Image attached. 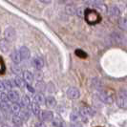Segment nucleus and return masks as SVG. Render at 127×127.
Here are the masks:
<instances>
[{"label":"nucleus","mask_w":127,"mask_h":127,"mask_svg":"<svg viewBox=\"0 0 127 127\" xmlns=\"http://www.w3.org/2000/svg\"><path fill=\"white\" fill-rule=\"evenodd\" d=\"M22 75H23V80L27 83H32V80H33V75H32L31 72H29V71H24L23 73H22Z\"/></svg>","instance_id":"nucleus-17"},{"label":"nucleus","mask_w":127,"mask_h":127,"mask_svg":"<svg viewBox=\"0 0 127 127\" xmlns=\"http://www.w3.org/2000/svg\"><path fill=\"white\" fill-rule=\"evenodd\" d=\"M0 103H1V102H0Z\"/></svg>","instance_id":"nucleus-45"},{"label":"nucleus","mask_w":127,"mask_h":127,"mask_svg":"<svg viewBox=\"0 0 127 127\" xmlns=\"http://www.w3.org/2000/svg\"><path fill=\"white\" fill-rule=\"evenodd\" d=\"M12 121H13V123L15 125V126L17 127H20L22 126V124H23V121L19 118L18 116H13V119H12Z\"/></svg>","instance_id":"nucleus-26"},{"label":"nucleus","mask_w":127,"mask_h":127,"mask_svg":"<svg viewBox=\"0 0 127 127\" xmlns=\"http://www.w3.org/2000/svg\"><path fill=\"white\" fill-rule=\"evenodd\" d=\"M3 85H4V88L5 90H9V91H13V88L14 86V83L13 80H4L3 81Z\"/></svg>","instance_id":"nucleus-23"},{"label":"nucleus","mask_w":127,"mask_h":127,"mask_svg":"<svg viewBox=\"0 0 127 127\" xmlns=\"http://www.w3.org/2000/svg\"><path fill=\"white\" fill-rule=\"evenodd\" d=\"M13 83H14V86H17L19 88H24L26 86L25 81L20 76H15L14 79H13Z\"/></svg>","instance_id":"nucleus-18"},{"label":"nucleus","mask_w":127,"mask_h":127,"mask_svg":"<svg viewBox=\"0 0 127 127\" xmlns=\"http://www.w3.org/2000/svg\"><path fill=\"white\" fill-rule=\"evenodd\" d=\"M19 55H20V57H21V59H28L29 57H30V50L26 47V46H22V47H20V49H19Z\"/></svg>","instance_id":"nucleus-13"},{"label":"nucleus","mask_w":127,"mask_h":127,"mask_svg":"<svg viewBox=\"0 0 127 127\" xmlns=\"http://www.w3.org/2000/svg\"><path fill=\"white\" fill-rule=\"evenodd\" d=\"M6 73V64L4 62L3 57H0V75H4Z\"/></svg>","instance_id":"nucleus-31"},{"label":"nucleus","mask_w":127,"mask_h":127,"mask_svg":"<svg viewBox=\"0 0 127 127\" xmlns=\"http://www.w3.org/2000/svg\"><path fill=\"white\" fill-rule=\"evenodd\" d=\"M53 125L55 127H66V124H65V122H64L62 120H60V119H55V120H53Z\"/></svg>","instance_id":"nucleus-25"},{"label":"nucleus","mask_w":127,"mask_h":127,"mask_svg":"<svg viewBox=\"0 0 127 127\" xmlns=\"http://www.w3.org/2000/svg\"><path fill=\"white\" fill-rule=\"evenodd\" d=\"M84 19L90 25H95L101 21V15L94 9H86L84 11Z\"/></svg>","instance_id":"nucleus-1"},{"label":"nucleus","mask_w":127,"mask_h":127,"mask_svg":"<svg viewBox=\"0 0 127 127\" xmlns=\"http://www.w3.org/2000/svg\"><path fill=\"white\" fill-rule=\"evenodd\" d=\"M88 6H91L93 8H95L101 12H105L106 11V5L102 2V1H87L85 2Z\"/></svg>","instance_id":"nucleus-5"},{"label":"nucleus","mask_w":127,"mask_h":127,"mask_svg":"<svg viewBox=\"0 0 127 127\" xmlns=\"http://www.w3.org/2000/svg\"><path fill=\"white\" fill-rule=\"evenodd\" d=\"M75 54H76V56H77V57H80V58H86V57H88V56H87V54H86L84 51H82V50H80V49L76 50Z\"/></svg>","instance_id":"nucleus-33"},{"label":"nucleus","mask_w":127,"mask_h":127,"mask_svg":"<svg viewBox=\"0 0 127 127\" xmlns=\"http://www.w3.org/2000/svg\"><path fill=\"white\" fill-rule=\"evenodd\" d=\"M2 127H10V126H9V125H3Z\"/></svg>","instance_id":"nucleus-43"},{"label":"nucleus","mask_w":127,"mask_h":127,"mask_svg":"<svg viewBox=\"0 0 127 127\" xmlns=\"http://www.w3.org/2000/svg\"><path fill=\"white\" fill-rule=\"evenodd\" d=\"M34 127H47V126H46V124H45L44 122L39 121V122H36V123H35Z\"/></svg>","instance_id":"nucleus-38"},{"label":"nucleus","mask_w":127,"mask_h":127,"mask_svg":"<svg viewBox=\"0 0 127 127\" xmlns=\"http://www.w3.org/2000/svg\"><path fill=\"white\" fill-rule=\"evenodd\" d=\"M19 105H20V107H21V105L26 107V108L29 107L31 105V99H30V97L28 95H24L23 98H22V101L19 103Z\"/></svg>","instance_id":"nucleus-24"},{"label":"nucleus","mask_w":127,"mask_h":127,"mask_svg":"<svg viewBox=\"0 0 127 127\" xmlns=\"http://www.w3.org/2000/svg\"><path fill=\"white\" fill-rule=\"evenodd\" d=\"M45 104L49 108H55L57 106V100L53 96H47L45 97Z\"/></svg>","instance_id":"nucleus-15"},{"label":"nucleus","mask_w":127,"mask_h":127,"mask_svg":"<svg viewBox=\"0 0 127 127\" xmlns=\"http://www.w3.org/2000/svg\"><path fill=\"white\" fill-rule=\"evenodd\" d=\"M79 114L82 115L83 117H85V118H87V117H93V116H95V112L93 108L88 107V106H84V107L80 108Z\"/></svg>","instance_id":"nucleus-8"},{"label":"nucleus","mask_w":127,"mask_h":127,"mask_svg":"<svg viewBox=\"0 0 127 127\" xmlns=\"http://www.w3.org/2000/svg\"><path fill=\"white\" fill-rule=\"evenodd\" d=\"M98 96H99V99L102 102H104L105 104H112L113 101H114L113 96L111 95H109L108 93H106V92H100Z\"/></svg>","instance_id":"nucleus-6"},{"label":"nucleus","mask_w":127,"mask_h":127,"mask_svg":"<svg viewBox=\"0 0 127 127\" xmlns=\"http://www.w3.org/2000/svg\"><path fill=\"white\" fill-rule=\"evenodd\" d=\"M36 90L37 91H44V90H46V85L43 82L36 83Z\"/></svg>","instance_id":"nucleus-35"},{"label":"nucleus","mask_w":127,"mask_h":127,"mask_svg":"<svg viewBox=\"0 0 127 127\" xmlns=\"http://www.w3.org/2000/svg\"><path fill=\"white\" fill-rule=\"evenodd\" d=\"M107 13H108V14L110 16H113V17H119V16H121V10L116 6L110 7L108 9V11H107Z\"/></svg>","instance_id":"nucleus-12"},{"label":"nucleus","mask_w":127,"mask_h":127,"mask_svg":"<svg viewBox=\"0 0 127 127\" xmlns=\"http://www.w3.org/2000/svg\"><path fill=\"white\" fill-rule=\"evenodd\" d=\"M65 11H66V13H68V14H70V15H74V14H76V8L74 6V5H68V6H66Z\"/></svg>","instance_id":"nucleus-27"},{"label":"nucleus","mask_w":127,"mask_h":127,"mask_svg":"<svg viewBox=\"0 0 127 127\" xmlns=\"http://www.w3.org/2000/svg\"><path fill=\"white\" fill-rule=\"evenodd\" d=\"M119 27L121 28V30H123V31H125L127 29V20L125 17H121L120 19V21H119Z\"/></svg>","instance_id":"nucleus-28"},{"label":"nucleus","mask_w":127,"mask_h":127,"mask_svg":"<svg viewBox=\"0 0 127 127\" xmlns=\"http://www.w3.org/2000/svg\"><path fill=\"white\" fill-rule=\"evenodd\" d=\"M126 91L125 90H121L118 94V96H117V104L121 108H126Z\"/></svg>","instance_id":"nucleus-2"},{"label":"nucleus","mask_w":127,"mask_h":127,"mask_svg":"<svg viewBox=\"0 0 127 127\" xmlns=\"http://www.w3.org/2000/svg\"><path fill=\"white\" fill-rule=\"evenodd\" d=\"M8 98L9 100H11L13 103H17L19 101V95L16 91H10L8 94Z\"/></svg>","instance_id":"nucleus-14"},{"label":"nucleus","mask_w":127,"mask_h":127,"mask_svg":"<svg viewBox=\"0 0 127 127\" xmlns=\"http://www.w3.org/2000/svg\"><path fill=\"white\" fill-rule=\"evenodd\" d=\"M26 86H27V89L29 90V91H30L31 93H34V92H35V90H34V88H32V87L31 86V85H30V84H27Z\"/></svg>","instance_id":"nucleus-39"},{"label":"nucleus","mask_w":127,"mask_h":127,"mask_svg":"<svg viewBox=\"0 0 127 127\" xmlns=\"http://www.w3.org/2000/svg\"><path fill=\"white\" fill-rule=\"evenodd\" d=\"M69 127H83L80 123H72L69 125Z\"/></svg>","instance_id":"nucleus-40"},{"label":"nucleus","mask_w":127,"mask_h":127,"mask_svg":"<svg viewBox=\"0 0 127 127\" xmlns=\"http://www.w3.org/2000/svg\"><path fill=\"white\" fill-rule=\"evenodd\" d=\"M92 85H93V87H94L95 90H98V91L101 89V87H102V83L100 82V80H99V79H96V78L93 79Z\"/></svg>","instance_id":"nucleus-30"},{"label":"nucleus","mask_w":127,"mask_h":127,"mask_svg":"<svg viewBox=\"0 0 127 127\" xmlns=\"http://www.w3.org/2000/svg\"><path fill=\"white\" fill-rule=\"evenodd\" d=\"M0 100L2 101V103H8L9 102L8 95H6L5 93H1L0 94Z\"/></svg>","instance_id":"nucleus-34"},{"label":"nucleus","mask_w":127,"mask_h":127,"mask_svg":"<svg viewBox=\"0 0 127 127\" xmlns=\"http://www.w3.org/2000/svg\"><path fill=\"white\" fill-rule=\"evenodd\" d=\"M11 50V44L5 38L0 39V51L3 53H9Z\"/></svg>","instance_id":"nucleus-11"},{"label":"nucleus","mask_w":127,"mask_h":127,"mask_svg":"<svg viewBox=\"0 0 127 127\" xmlns=\"http://www.w3.org/2000/svg\"><path fill=\"white\" fill-rule=\"evenodd\" d=\"M46 90H47L48 92H54V90H55V87H54V85H53L52 83H49V84L46 86Z\"/></svg>","instance_id":"nucleus-37"},{"label":"nucleus","mask_w":127,"mask_h":127,"mask_svg":"<svg viewBox=\"0 0 127 127\" xmlns=\"http://www.w3.org/2000/svg\"><path fill=\"white\" fill-rule=\"evenodd\" d=\"M34 77H35L37 80H41L42 77H43L42 73H41V72H38V71H35V73H34Z\"/></svg>","instance_id":"nucleus-36"},{"label":"nucleus","mask_w":127,"mask_h":127,"mask_svg":"<svg viewBox=\"0 0 127 127\" xmlns=\"http://www.w3.org/2000/svg\"><path fill=\"white\" fill-rule=\"evenodd\" d=\"M4 36H5V39H6L8 42H12L13 40H15L16 38V32H15V30L12 28V27H9L7 28L4 32Z\"/></svg>","instance_id":"nucleus-3"},{"label":"nucleus","mask_w":127,"mask_h":127,"mask_svg":"<svg viewBox=\"0 0 127 127\" xmlns=\"http://www.w3.org/2000/svg\"><path fill=\"white\" fill-rule=\"evenodd\" d=\"M67 94V96L70 98V99H77L80 95V93L77 88H75V87H70L69 89L67 90L66 92Z\"/></svg>","instance_id":"nucleus-7"},{"label":"nucleus","mask_w":127,"mask_h":127,"mask_svg":"<svg viewBox=\"0 0 127 127\" xmlns=\"http://www.w3.org/2000/svg\"><path fill=\"white\" fill-rule=\"evenodd\" d=\"M71 121H73V123H79V122H84L86 123L88 121V119L83 117L82 115H80L79 113L77 112H73L70 116Z\"/></svg>","instance_id":"nucleus-4"},{"label":"nucleus","mask_w":127,"mask_h":127,"mask_svg":"<svg viewBox=\"0 0 127 127\" xmlns=\"http://www.w3.org/2000/svg\"><path fill=\"white\" fill-rule=\"evenodd\" d=\"M95 127H101V126H95Z\"/></svg>","instance_id":"nucleus-44"},{"label":"nucleus","mask_w":127,"mask_h":127,"mask_svg":"<svg viewBox=\"0 0 127 127\" xmlns=\"http://www.w3.org/2000/svg\"><path fill=\"white\" fill-rule=\"evenodd\" d=\"M43 121H53L54 120V113L52 111H42L40 113V117H39Z\"/></svg>","instance_id":"nucleus-9"},{"label":"nucleus","mask_w":127,"mask_h":127,"mask_svg":"<svg viewBox=\"0 0 127 127\" xmlns=\"http://www.w3.org/2000/svg\"><path fill=\"white\" fill-rule=\"evenodd\" d=\"M31 106H32V113L35 115L37 118L40 117V113H41V111H40V107H39V105L36 104L35 102H32V104H31Z\"/></svg>","instance_id":"nucleus-20"},{"label":"nucleus","mask_w":127,"mask_h":127,"mask_svg":"<svg viewBox=\"0 0 127 127\" xmlns=\"http://www.w3.org/2000/svg\"><path fill=\"white\" fill-rule=\"evenodd\" d=\"M10 109H11V111L13 112V114H19L21 107H20V105L18 103H13L12 106H10Z\"/></svg>","instance_id":"nucleus-29"},{"label":"nucleus","mask_w":127,"mask_h":127,"mask_svg":"<svg viewBox=\"0 0 127 127\" xmlns=\"http://www.w3.org/2000/svg\"><path fill=\"white\" fill-rule=\"evenodd\" d=\"M5 91V88H4V85H3V81L0 80V92H3Z\"/></svg>","instance_id":"nucleus-41"},{"label":"nucleus","mask_w":127,"mask_h":127,"mask_svg":"<svg viewBox=\"0 0 127 127\" xmlns=\"http://www.w3.org/2000/svg\"><path fill=\"white\" fill-rule=\"evenodd\" d=\"M32 66L38 71L41 70L42 68H44V61L40 57H33L32 60Z\"/></svg>","instance_id":"nucleus-10"},{"label":"nucleus","mask_w":127,"mask_h":127,"mask_svg":"<svg viewBox=\"0 0 127 127\" xmlns=\"http://www.w3.org/2000/svg\"><path fill=\"white\" fill-rule=\"evenodd\" d=\"M41 3H45V4H48V3H51V1H40Z\"/></svg>","instance_id":"nucleus-42"},{"label":"nucleus","mask_w":127,"mask_h":127,"mask_svg":"<svg viewBox=\"0 0 127 127\" xmlns=\"http://www.w3.org/2000/svg\"><path fill=\"white\" fill-rule=\"evenodd\" d=\"M30 112L27 110V109H24V110H20V112H19V118L22 120V121H27V120H29L30 119Z\"/></svg>","instance_id":"nucleus-19"},{"label":"nucleus","mask_w":127,"mask_h":127,"mask_svg":"<svg viewBox=\"0 0 127 127\" xmlns=\"http://www.w3.org/2000/svg\"><path fill=\"white\" fill-rule=\"evenodd\" d=\"M10 57H11L12 61H13L15 65H17V64H19L21 62V57H20V55H19V53L17 51L12 52L11 55H10Z\"/></svg>","instance_id":"nucleus-16"},{"label":"nucleus","mask_w":127,"mask_h":127,"mask_svg":"<svg viewBox=\"0 0 127 127\" xmlns=\"http://www.w3.org/2000/svg\"><path fill=\"white\" fill-rule=\"evenodd\" d=\"M112 38L114 39L117 43H122V41L124 40V36L121 34V33H119V32H114L112 34Z\"/></svg>","instance_id":"nucleus-21"},{"label":"nucleus","mask_w":127,"mask_h":127,"mask_svg":"<svg viewBox=\"0 0 127 127\" xmlns=\"http://www.w3.org/2000/svg\"><path fill=\"white\" fill-rule=\"evenodd\" d=\"M12 71H13V72L14 73V74H15V75H17V76L21 75V74L23 73V72H22V69L19 67L18 65H15V64L12 66Z\"/></svg>","instance_id":"nucleus-32"},{"label":"nucleus","mask_w":127,"mask_h":127,"mask_svg":"<svg viewBox=\"0 0 127 127\" xmlns=\"http://www.w3.org/2000/svg\"><path fill=\"white\" fill-rule=\"evenodd\" d=\"M34 102L36 104H43L45 102V96L41 93H38L34 95Z\"/></svg>","instance_id":"nucleus-22"}]
</instances>
